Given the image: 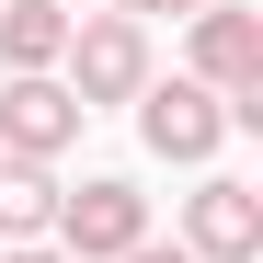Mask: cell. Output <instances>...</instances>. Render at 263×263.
Instances as JSON below:
<instances>
[{"instance_id": "6da1fadb", "label": "cell", "mask_w": 263, "mask_h": 263, "mask_svg": "<svg viewBox=\"0 0 263 263\" xmlns=\"http://www.w3.org/2000/svg\"><path fill=\"white\" fill-rule=\"evenodd\" d=\"M58 69H69L58 92H69L80 115H103V103H138V92H149V23H126V12L69 23V58H58Z\"/></svg>"}, {"instance_id": "7a4b0ae2", "label": "cell", "mask_w": 263, "mask_h": 263, "mask_svg": "<svg viewBox=\"0 0 263 263\" xmlns=\"http://www.w3.org/2000/svg\"><path fill=\"white\" fill-rule=\"evenodd\" d=\"M46 240H58L69 263H126V252L149 240V195L103 172V183H80V195H58V229H46Z\"/></svg>"}, {"instance_id": "3957f363", "label": "cell", "mask_w": 263, "mask_h": 263, "mask_svg": "<svg viewBox=\"0 0 263 263\" xmlns=\"http://www.w3.org/2000/svg\"><path fill=\"white\" fill-rule=\"evenodd\" d=\"M195 92H217V103L263 92V23L240 12V0H206L195 12Z\"/></svg>"}, {"instance_id": "277c9868", "label": "cell", "mask_w": 263, "mask_h": 263, "mask_svg": "<svg viewBox=\"0 0 263 263\" xmlns=\"http://www.w3.org/2000/svg\"><path fill=\"white\" fill-rule=\"evenodd\" d=\"M138 138L160 160H217V138H229V103L195 92V80H149L138 92Z\"/></svg>"}, {"instance_id": "5b68a950", "label": "cell", "mask_w": 263, "mask_h": 263, "mask_svg": "<svg viewBox=\"0 0 263 263\" xmlns=\"http://www.w3.org/2000/svg\"><path fill=\"white\" fill-rule=\"evenodd\" d=\"M80 126H92V115L58 92V69H46V80H12V92H0V160H34V172H46Z\"/></svg>"}, {"instance_id": "8992f818", "label": "cell", "mask_w": 263, "mask_h": 263, "mask_svg": "<svg viewBox=\"0 0 263 263\" xmlns=\"http://www.w3.org/2000/svg\"><path fill=\"white\" fill-rule=\"evenodd\" d=\"M183 252L195 263H252L263 252V195L252 183H195L183 195Z\"/></svg>"}, {"instance_id": "52a82bcc", "label": "cell", "mask_w": 263, "mask_h": 263, "mask_svg": "<svg viewBox=\"0 0 263 263\" xmlns=\"http://www.w3.org/2000/svg\"><path fill=\"white\" fill-rule=\"evenodd\" d=\"M69 0H0V58H12V80H46L69 58Z\"/></svg>"}, {"instance_id": "ba28073f", "label": "cell", "mask_w": 263, "mask_h": 263, "mask_svg": "<svg viewBox=\"0 0 263 263\" xmlns=\"http://www.w3.org/2000/svg\"><path fill=\"white\" fill-rule=\"evenodd\" d=\"M58 229V172H34V160H0V240H46Z\"/></svg>"}, {"instance_id": "9c48e42d", "label": "cell", "mask_w": 263, "mask_h": 263, "mask_svg": "<svg viewBox=\"0 0 263 263\" xmlns=\"http://www.w3.org/2000/svg\"><path fill=\"white\" fill-rule=\"evenodd\" d=\"M115 12H126V23H149V12H183V23H195L206 0H115Z\"/></svg>"}, {"instance_id": "30bf717a", "label": "cell", "mask_w": 263, "mask_h": 263, "mask_svg": "<svg viewBox=\"0 0 263 263\" xmlns=\"http://www.w3.org/2000/svg\"><path fill=\"white\" fill-rule=\"evenodd\" d=\"M0 263H69V252L58 240H23V252H0Z\"/></svg>"}, {"instance_id": "8fae6325", "label": "cell", "mask_w": 263, "mask_h": 263, "mask_svg": "<svg viewBox=\"0 0 263 263\" xmlns=\"http://www.w3.org/2000/svg\"><path fill=\"white\" fill-rule=\"evenodd\" d=\"M126 263H195V252H183V240H172V252H160V240H138V252H126Z\"/></svg>"}]
</instances>
